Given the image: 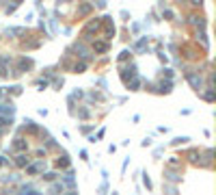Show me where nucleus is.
Here are the masks:
<instances>
[{"label": "nucleus", "instance_id": "f257e3e1", "mask_svg": "<svg viewBox=\"0 0 216 195\" xmlns=\"http://www.w3.org/2000/svg\"><path fill=\"white\" fill-rule=\"evenodd\" d=\"M41 167H43V163H37V165H30V167H28V173H37V171L41 169Z\"/></svg>", "mask_w": 216, "mask_h": 195}, {"label": "nucleus", "instance_id": "f03ea898", "mask_svg": "<svg viewBox=\"0 0 216 195\" xmlns=\"http://www.w3.org/2000/svg\"><path fill=\"white\" fill-rule=\"evenodd\" d=\"M188 78H190V82H192V85H195V87H199V85H201V78H197V76H192V74H190V76H188Z\"/></svg>", "mask_w": 216, "mask_h": 195}, {"label": "nucleus", "instance_id": "7ed1b4c3", "mask_svg": "<svg viewBox=\"0 0 216 195\" xmlns=\"http://www.w3.org/2000/svg\"><path fill=\"white\" fill-rule=\"evenodd\" d=\"M69 165V158L67 156H63V158H58V167H67Z\"/></svg>", "mask_w": 216, "mask_h": 195}, {"label": "nucleus", "instance_id": "20e7f679", "mask_svg": "<svg viewBox=\"0 0 216 195\" xmlns=\"http://www.w3.org/2000/svg\"><path fill=\"white\" fill-rule=\"evenodd\" d=\"M106 48H108L106 43H95V50H97V52H106Z\"/></svg>", "mask_w": 216, "mask_h": 195}, {"label": "nucleus", "instance_id": "39448f33", "mask_svg": "<svg viewBox=\"0 0 216 195\" xmlns=\"http://www.w3.org/2000/svg\"><path fill=\"white\" fill-rule=\"evenodd\" d=\"M26 163H28V158H26V156H17V165H20V167H24Z\"/></svg>", "mask_w": 216, "mask_h": 195}, {"label": "nucleus", "instance_id": "423d86ee", "mask_svg": "<svg viewBox=\"0 0 216 195\" xmlns=\"http://www.w3.org/2000/svg\"><path fill=\"white\" fill-rule=\"evenodd\" d=\"M15 147H17V150H24V147H26V143L22 141V139H17V141H15Z\"/></svg>", "mask_w": 216, "mask_h": 195}, {"label": "nucleus", "instance_id": "0eeeda50", "mask_svg": "<svg viewBox=\"0 0 216 195\" xmlns=\"http://www.w3.org/2000/svg\"><path fill=\"white\" fill-rule=\"evenodd\" d=\"M160 91H171V82H162V85H160Z\"/></svg>", "mask_w": 216, "mask_h": 195}, {"label": "nucleus", "instance_id": "6e6552de", "mask_svg": "<svg viewBox=\"0 0 216 195\" xmlns=\"http://www.w3.org/2000/svg\"><path fill=\"white\" fill-rule=\"evenodd\" d=\"M89 11H91V4H82L80 7V13H89Z\"/></svg>", "mask_w": 216, "mask_h": 195}, {"label": "nucleus", "instance_id": "1a4fd4ad", "mask_svg": "<svg viewBox=\"0 0 216 195\" xmlns=\"http://www.w3.org/2000/svg\"><path fill=\"white\" fill-rule=\"evenodd\" d=\"M143 182H145V187H147V189H151V180L147 178V176H145V178H143Z\"/></svg>", "mask_w": 216, "mask_h": 195}, {"label": "nucleus", "instance_id": "9d476101", "mask_svg": "<svg viewBox=\"0 0 216 195\" xmlns=\"http://www.w3.org/2000/svg\"><path fill=\"white\" fill-rule=\"evenodd\" d=\"M138 85H141V82H138V80H134L132 85H130V87H132V91H136V89H138Z\"/></svg>", "mask_w": 216, "mask_h": 195}, {"label": "nucleus", "instance_id": "9b49d317", "mask_svg": "<svg viewBox=\"0 0 216 195\" xmlns=\"http://www.w3.org/2000/svg\"><path fill=\"white\" fill-rule=\"evenodd\" d=\"M128 57H130V52H128V50H123V52H121V57H119V59L123 61V59H128Z\"/></svg>", "mask_w": 216, "mask_h": 195}, {"label": "nucleus", "instance_id": "f8f14e48", "mask_svg": "<svg viewBox=\"0 0 216 195\" xmlns=\"http://www.w3.org/2000/svg\"><path fill=\"white\" fill-rule=\"evenodd\" d=\"M69 195H76V193H69Z\"/></svg>", "mask_w": 216, "mask_h": 195}]
</instances>
